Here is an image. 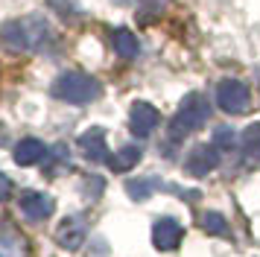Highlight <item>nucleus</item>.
<instances>
[{
	"label": "nucleus",
	"instance_id": "7",
	"mask_svg": "<svg viewBox=\"0 0 260 257\" xmlns=\"http://www.w3.org/2000/svg\"><path fill=\"white\" fill-rule=\"evenodd\" d=\"M53 208H56L53 205V196H47V193H24L21 202H18V210L29 222H44L53 213Z\"/></svg>",
	"mask_w": 260,
	"mask_h": 257
},
{
	"label": "nucleus",
	"instance_id": "19",
	"mask_svg": "<svg viewBox=\"0 0 260 257\" xmlns=\"http://www.w3.org/2000/svg\"><path fill=\"white\" fill-rule=\"evenodd\" d=\"M164 6H167V0H143L141 15L146 18V21H149V18H152V15H158V12L164 9Z\"/></svg>",
	"mask_w": 260,
	"mask_h": 257
},
{
	"label": "nucleus",
	"instance_id": "8",
	"mask_svg": "<svg viewBox=\"0 0 260 257\" xmlns=\"http://www.w3.org/2000/svg\"><path fill=\"white\" fill-rule=\"evenodd\" d=\"M181 237H184V228H181L173 216H164V219L155 222V228H152L155 248H161V251H173V248L181 243Z\"/></svg>",
	"mask_w": 260,
	"mask_h": 257
},
{
	"label": "nucleus",
	"instance_id": "17",
	"mask_svg": "<svg viewBox=\"0 0 260 257\" xmlns=\"http://www.w3.org/2000/svg\"><path fill=\"white\" fill-rule=\"evenodd\" d=\"M202 228L208 234H216V237H222L228 234V222H225L222 213H216V210H208V213H202Z\"/></svg>",
	"mask_w": 260,
	"mask_h": 257
},
{
	"label": "nucleus",
	"instance_id": "13",
	"mask_svg": "<svg viewBox=\"0 0 260 257\" xmlns=\"http://www.w3.org/2000/svg\"><path fill=\"white\" fill-rule=\"evenodd\" d=\"M141 146H135V143H129V146H123V149H117L111 158H108V167L114 170V173H126V170H132V167H138V161H141Z\"/></svg>",
	"mask_w": 260,
	"mask_h": 257
},
{
	"label": "nucleus",
	"instance_id": "6",
	"mask_svg": "<svg viewBox=\"0 0 260 257\" xmlns=\"http://www.w3.org/2000/svg\"><path fill=\"white\" fill-rule=\"evenodd\" d=\"M161 123V114H158V108L149 103H135L129 111V126L132 132L138 135V138H149L155 128Z\"/></svg>",
	"mask_w": 260,
	"mask_h": 257
},
{
	"label": "nucleus",
	"instance_id": "2",
	"mask_svg": "<svg viewBox=\"0 0 260 257\" xmlns=\"http://www.w3.org/2000/svg\"><path fill=\"white\" fill-rule=\"evenodd\" d=\"M53 97L61 100V103H73V105H85V103H94L96 97L103 93V85L88 76V73H79V70H68L61 73L59 79L53 82Z\"/></svg>",
	"mask_w": 260,
	"mask_h": 257
},
{
	"label": "nucleus",
	"instance_id": "22",
	"mask_svg": "<svg viewBox=\"0 0 260 257\" xmlns=\"http://www.w3.org/2000/svg\"><path fill=\"white\" fill-rule=\"evenodd\" d=\"M117 6H129V3H135V0H114Z\"/></svg>",
	"mask_w": 260,
	"mask_h": 257
},
{
	"label": "nucleus",
	"instance_id": "18",
	"mask_svg": "<svg viewBox=\"0 0 260 257\" xmlns=\"http://www.w3.org/2000/svg\"><path fill=\"white\" fill-rule=\"evenodd\" d=\"M234 143H237V135L228 126H219L213 132V146H216V149H231Z\"/></svg>",
	"mask_w": 260,
	"mask_h": 257
},
{
	"label": "nucleus",
	"instance_id": "21",
	"mask_svg": "<svg viewBox=\"0 0 260 257\" xmlns=\"http://www.w3.org/2000/svg\"><path fill=\"white\" fill-rule=\"evenodd\" d=\"M9 193H12V181H9V175L0 173V202H6Z\"/></svg>",
	"mask_w": 260,
	"mask_h": 257
},
{
	"label": "nucleus",
	"instance_id": "11",
	"mask_svg": "<svg viewBox=\"0 0 260 257\" xmlns=\"http://www.w3.org/2000/svg\"><path fill=\"white\" fill-rule=\"evenodd\" d=\"M41 158H47V146L36 138H24L15 146V161L21 164V167H32V164H38Z\"/></svg>",
	"mask_w": 260,
	"mask_h": 257
},
{
	"label": "nucleus",
	"instance_id": "3",
	"mask_svg": "<svg viewBox=\"0 0 260 257\" xmlns=\"http://www.w3.org/2000/svg\"><path fill=\"white\" fill-rule=\"evenodd\" d=\"M208 117H211V103H208V97H202V93H187L184 103L178 105L173 123H170V143H173V140H181L184 135L196 132V128H202L208 123Z\"/></svg>",
	"mask_w": 260,
	"mask_h": 257
},
{
	"label": "nucleus",
	"instance_id": "20",
	"mask_svg": "<svg viewBox=\"0 0 260 257\" xmlns=\"http://www.w3.org/2000/svg\"><path fill=\"white\" fill-rule=\"evenodd\" d=\"M50 3H53V6L61 12V15H68V12H76V6H79L76 0H50Z\"/></svg>",
	"mask_w": 260,
	"mask_h": 257
},
{
	"label": "nucleus",
	"instance_id": "9",
	"mask_svg": "<svg viewBox=\"0 0 260 257\" xmlns=\"http://www.w3.org/2000/svg\"><path fill=\"white\" fill-rule=\"evenodd\" d=\"M79 149H82V155L88 161H94V164L111 158V155H108V143H106V132L100 126L88 128L85 135H79Z\"/></svg>",
	"mask_w": 260,
	"mask_h": 257
},
{
	"label": "nucleus",
	"instance_id": "10",
	"mask_svg": "<svg viewBox=\"0 0 260 257\" xmlns=\"http://www.w3.org/2000/svg\"><path fill=\"white\" fill-rule=\"evenodd\" d=\"M59 245L61 248H79L82 245V240L88 237V225H85V219L82 216H68V219L59 225Z\"/></svg>",
	"mask_w": 260,
	"mask_h": 257
},
{
	"label": "nucleus",
	"instance_id": "14",
	"mask_svg": "<svg viewBox=\"0 0 260 257\" xmlns=\"http://www.w3.org/2000/svg\"><path fill=\"white\" fill-rule=\"evenodd\" d=\"M24 240L15 234V228L0 222V257H24Z\"/></svg>",
	"mask_w": 260,
	"mask_h": 257
},
{
	"label": "nucleus",
	"instance_id": "12",
	"mask_svg": "<svg viewBox=\"0 0 260 257\" xmlns=\"http://www.w3.org/2000/svg\"><path fill=\"white\" fill-rule=\"evenodd\" d=\"M111 47H114V53L120 58H135L141 53V41L132 29H114L111 33Z\"/></svg>",
	"mask_w": 260,
	"mask_h": 257
},
{
	"label": "nucleus",
	"instance_id": "1",
	"mask_svg": "<svg viewBox=\"0 0 260 257\" xmlns=\"http://www.w3.org/2000/svg\"><path fill=\"white\" fill-rule=\"evenodd\" d=\"M0 41L15 50V53H36L53 41V29L44 18L29 15V18H15L0 26Z\"/></svg>",
	"mask_w": 260,
	"mask_h": 257
},
{
	"label": "nucleus",
	"instance_id": "15",
	"mask_svg": "<svg viewBox=\"0 0 260 257\" xmlns=\"http://www.w3.org/2000/svg\"><path fill=\"white\" fill-rule=\"evenodd\" d=\"M126 190H129L132 199H149L155 193V190H161V181L158 178H135V181H129L126 184Z\"/></svg>",
	"mask_w": 260,
	"mask_h": 257
},
{
	"label": "nucleus",
	"instance_id": "4",
	"mask_svg": "<svg viewBox=\"0 0 260 257\" xmlns=\"http://www.w3.org/2000/svg\"><path fill=\"white\" fill-rule=\"evenodd\" d=\"M248 103H251V91L246 82L222 79L216 85V105L225 114H243V111H248Z\"/></svg>",
	"mask_w": 260,
	"mask_h": 257
},
{
	"label": "nucleus",
	"instance_id": "5",
	"mask_svg": "<svg viewBox=\"0 0 260 257\" xmlns=\"http://www.w3.org/2000/svg\"><path fill=\"white\" fill-rule=\"evenodd\" d=\"M216 167H219V149H216L213 143H199V146L190 149V155L184 158V170H187L190 175H196V178L213 173Z\"/></svg>",
	"mask_w": 260,
	"mask_h": 257
},
{
	"label": "nucleus",
	"instance_id": "16",
	"mask_svg": "<svg viewBox=\"0 0 260 257\" xmlns=\"http://www.w3.org/2000/svg\"><path fill=\"white\" fill-rule=\"evenodd\" d=\"M243 146H246L248 158H254L260 164V123H251V126L243 132Z\"/></svg>",
	"mask_w": 260,
	"mask_h": 257
}]
</instances>
